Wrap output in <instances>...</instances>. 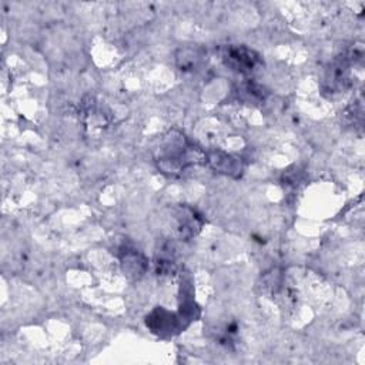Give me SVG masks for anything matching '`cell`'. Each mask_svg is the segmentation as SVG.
<instances>
[{"instance_id": "obj_1", "label": "cell", "mask_w": 365, "mask_h": 365, "mask_svg": "<svg viewBox=\"0 0 365 365\" xmlns=\"http://www.w3.org/2000/svg\"><path fill=\"white\" fill-rule=\"evenodd\" d=\"M224 58L227 66L241 73L251 71L258 61V56L252 50H248L245 47H228Z\"/></svg>"}]
</instances>
